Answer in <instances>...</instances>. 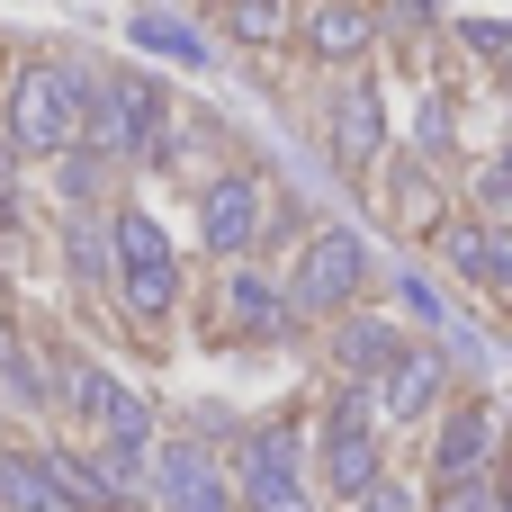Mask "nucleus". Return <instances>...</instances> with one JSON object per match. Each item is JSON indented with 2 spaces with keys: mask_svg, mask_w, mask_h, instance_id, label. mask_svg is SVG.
<instances>
[{
  "mask_svg": "<svg viewBox=\"0 0 512 512\" xmlns=\"http://www.w3.org/2000/svg\"><path fill=\"white\" fill-rule=\"evenodd\" d=\"M90 72L81 63H27L18 81H9V108H0V126H9V153H27V162H63L81 135H90Z\"/></svg>",
  "mask_w": 512,
  "mask_h": 512,
  "instance_id": "1",
  "label": "nucleus"
},
{
  "mask_svg": "<svg viewBox=\"0 0 512 512\" xmlns=\"http://www.w3.org/2000/svg\"><path fill=\"white\" fill-rule=\"evenodd\" d=\"M108 234H117V270H108L117 306H126L135 324H162V315L180 306V261H171V234H162L144 207H117V216H108Z\"/></svg>",
  "mask_w": 512,
  "mask_h": 512,
  "instance_id": "2",
  "label": "nucleus"
},
{
  "mask_svg": "<svg viewBox=\"0 0 512 512\" xmlns=\"http://www.w3.org/2000/svg\"><path fill=\"white\" fill-rule=\"evenodd\" d=\"M369 279H378L369 234H360V225H324V234L297 252V270H288V306H297V315H351Z\"/></svg>",
  "mask_w": 512,
  "mask_h": 512,
  "instance_id": "3",
  "label": "nucleus"
},
{
  "mask_svg": "<svg viewBox=\"0 0 512 512\" xmlns=\"http://www.w3.org/2000/svg\"><path fill=\"white\" fill-rule=\"evenodd\" d=\"M234 495H243V512H315V495H306V441L288 423H252L243 450H234Z\"/></svg>",
  "mask_w": 512,
  "mask_h": 512,
  "instance_id": "4",
  "label": "nucleus"
},
{
  "mask_svg": "<svg viewBox=\"0 0 512 512\" xmlns=\"http://www.w3.org/2000/svg\"><path fill=\"white\" fill-rule=\"evenodd\" d=\"M162 90L144 81V72H108L99 90H90V135L81 144H99L108 162H135V153H153L162 144Z\"/></svg>",
  "mask_w": 512,
  "mask_h": 512,
  "instance_id": "5",
  "label": "nucleus"
},
{
  "mask_svg": "<svg viewBox=\"0 0 512 512\" xmlns=\"http://www.w3.org/2000/svg\"><path fill=\"white\" fill-rule=\"evenodd\" d=\"M153 512H243L234 468L216 459V441H207V432H189V441H162V450H153Z\"/></svg>",
  "mask_w": 512,
  "mask_h": 512,
  "instance_id": "6",
  "label": "nucleus"
},
{
  "mask_svg": "<svg viewBox=\"0 0 512 512\" xmlns=\"http://www.w3.org/2000/svg\"><path fill=\"white\" fill-rule=\"evenodd\" d=\"M54 396H63V414L90 423L99 441H153V405H144L126 378H108L99 360H72V369L54 378Z\"/></svg>",
  "mask_w": 512,
  "mask_h": 512,
  "instance_id": "7",
  "label": "nucleus"
},
{
  "mask_svg": "<svg viewBox=\"0 0 512 512\" xmlns=\"http://www.w3.org/2000/svg\"><path fill=\"white\" fill-rule=\"evenodd\" d=\"M378 486V405L369 396H333L324 405V495L360 504Z\"/></svg>",
  "mask_w": 512,
  "mask_h": 512,
  "instance_id": "8",
  "label": "nucleus"
},
{
  "mask_svg": "<svg viewBox=\"0 0 512 512\" xmlns=\"http://www.w3.org/2000/svg\"><path fill=\"white\" fill-rule=\"evenodd\" d=\"M198 234H207V252L243 261V252L270 234V189H261L252 171H225V180H207V189H198Z\"/></svg>",
  "mask_w": 512,
  "mask_h": 512,
  "instance_id": "9",
  "label": "nucleus"
},
{
  "mask_svg": "<svg viewBox=\"0 0 512 512\" xmlns=\"http://www.w3.org/2000/svg\"><path fill=\"white\" fill-rule=\"evenodd\" d=\"M297 324V306H288V288L270 279V270H252V261H234V279L216 288V333H234V342H279Z\"/></svg>",
  "mask_w": 512,
  "mask_h": 512,
  "instance_id": "10",
  "label": "nucleus"
},
{
  "mask_svg": "<svg viewBox=\"0 0 512 512\" xmlns=\"http://www.w3.org/2000/svg\"><path fill=\"white\" fill-rule=\"evenodd\" d=\"M450 387V351H432V342H414L378 387H369V405H378V432H396V423H414V414H432V396Z\"/></svg>",
  "mask_w": 512,
  "mask_h": 512,
  "instance_id": "11",
  "label": "nucleus"
},
{
  "mask_svg": "<svg viewBox=\"0 0 512 512\" xmlns=\"http://www.w3.org/2000/svg\"><path fill=\"white\" fill-rule=\"evenodd\" d=\"M495 432H504V423H495V405H477V396H468V405H450V414H441V441H432V477H441V486L486 477Z\"/></svg>",
  "mask_w": 512,
  "mask_h": 512,
  "instance_id": "12",
  "label": "nucleus"
},
{
  "mask_svg": "<svg viewBox=\"0 0 512 512\" xmlns=\"http://www.w3.org/2000/svg\"><path fill=\"white\" fill-rule=\"evenodd\" d=\"M405 351H414V342H405L387 315H342V324H333V369H342V378H360V387H378Z\"/></svg>",
  "mask_w": 512,
  "mask_h": 512,
  "instance_id": "13",
  "label": "nucleus"
},
{
  "mask_svg": "<svg viewBox=\"0 0 512 512\" xmlns=\"http://www.w3.org/2000/svg\"><path fill=\"white\" fill-rule=\"evenodd\" d=\"M0 512H81L54 450H0Z\"/></svg>",
  "mask_w": 512,
  "mask_h": 512,
  "instance_id": "14",
  "label": "nucleus"
},
{
  "mask_svg": "<svg viewBox=\"0 0 512 512\" xmlns=\"http://www.w3.org/2000/svg\"><path fill=\"white\" fill-rule=\"evenodd\" d=\"M378 135H387V117H378V90H342L333 99V162H378Z\"/></svg>",
  "mask_w": 512,
  "mask_h": 512,
  "instance_id": "15",
  "label": "nucleus"
},
{
  "mask_svg": "<svg viewBox=\"0 0 512 512\" xmlns=\"http://www.w3.org/2000/svg\"><path fill=\"white\" fill-rule=\"evenodd\" d=\"M126 45L135 54H162V63H207V36L189 18H171V9H135L126 18Z\"/></svg>",
  "mask_w": 512,
  "mask_h": 512,
  "instance_id": "16",
  "label": "nucleus"
},
{
  "mask_svg": "<svg viewBox=\"0 0 512 512\" xmlns=\"http://www.w3.org/2000/svg\"><path fill=\"white\" fill-rule=\"evenodd\" d=\"M369 27H378V18H369L360 0H324V9L306 18V45H315L324 63H351V54H369Z\"/></svg>",
  "mask_w": 512,
  "mask_h": 512,
  "instance_id": "17",
  "label": "nucleus"
},
{
  "mask_svg": "<svg viewBox=\"0 0 512 512\" xmlns=\"http://www.w3.org/2000/svg\"><path fill=\"white\" fill-rule=\"evenodd\" d=\"M108 171H117V162H108L99 144H72V153L54 162V180H63V207H90V198L108 189Z\"/></svg>",
  "mask_w": 512,
  "mask_h": 512,
  "instance_id": "18",
  "label": "nucleus"
},
{
  "mask_svg": "<svg viewBox=\"0 0 512 512\" xmlns=\"http://www.w3.org/2000/svg\"><path fill=\"white\" fill-rule=\"evenodd\" d=\"M450 270H459L468 288L504 297V288H495V234H486V225H450Z\"/></svg>",
  "mask_w": 512,
  "mask_h": 512,
  "instance_id": "19",
  "label": "nucleus"
},
{
  "mask_svg": "<svg viewBox=\"0 0 512 512\" xmlns=\"http://www.w3.org/2000/svg\"><path fill=\"white\" fill-rule=\"evenodd\" d=\"M90 468H99V486H108L117 504H126V495H135L144 477H153V459H144V441H99V459H90Z\"/></svg>",
  "mask_w": 512,
  "mask_h": 512,
  "instance_id": "20",
  "label": "nucleus"
},
{
  "mask_svg": "<svg viewBox=\"0 0 512 512\" xmlns=\"http://www.w3.org/2000/svg\"><path fill=\"white\" fill-rule=\"evenodd\" d=\"M396 297H405V306H414V315H423L432 333H450V297H441V288H432L423 270H396Z\"/></svg>",
  "mask_w": 512,
  "mask_h": 512,
  "instance_id": "21",
  "label": "nucleus"
},
{
  "mask_svg": "<svg viewBox=\"0 0 512 512\" xmlns=\"http://www.w3.org/2000/svg\"><path fill=\"white\" fill-rule=\"evenodd\" d=\"M504 504V486H495V477H459V486H441V495H432V512H495Z\"/></svg>",
  "mask_w": 512,
  "mask_h": 512,
  "instance_id": "22",
  "label": "nucleus"
},
{
  "mask_svg": "<svg viewBox=\"0 0 512 512\" xmlns=\"http://www.w3.org/2000/svg\"><path fill=\"white\" fill-rule=\"evenodd\" d=\"M234 27L252 45H270V36H288V0H234Z\"/></svg>",
  "mask_w": 512,
  "mask_h": 512,
  "instance_id": "23",
  "label": "nucleus"
},
{
  "mask_svg": "<svg viewBox=\"0 0 512 512\" xmlns=\"http://www.w3.org/2000/svg\"><path fill=\"white\" fill-rule=\"evenodd\" d=\"M477 207H486L495 225H504V216H512V153H495V162L477 171Z\"/></svg>",
  "mask_w": 512,
  "mask_h": 512,
  "instance_id": "24",
  "label": "nucleus"
},
{
  "mask_svg": "<svg viewBox=\"0 0 512 512\" xmlns=\"http://www.w3.org/2000/svg\"><path fill=\"white\" fill-rule=\"evenodd\" d=\"M414 153H423V162L450 153V99H423V117H414Z\"/></svg>",
  "mask_w": 512,
  "mask_h": 512,
  "instance_id": "25",
  "label": "nucleus"
},
{
  "mask_svg": "<svg viewBox=\"0 0 512 512\" xmlns=\"http://www.w3.org/2000/svg\"><path fill=\"white\" fill-rule=\"evenodd\" d=\"M0 378H9V387H18V396H45V378H36V369H27V351H18V342H9V333H0Z\"/></svg>",
  "mask_w": 512,
  "mask_h": 512,
  "instance_id": "26",
  "label": "nucleus"
},
{
  "mask_svg": "<svg viewBox=\"0 0 512 512\" xmlns=\"http://www.w3.org/2000/svg\"><path fill=\"white\" fill-rule=\"evenodd\" d=\"M351 512H414V495H405V486H387V477H378V486H369V495H360V504Z\"/></svg>",
  "mask_w": 512,
  "mask_h": 512,
  "instance_id": "27",
  "label": "nucleus"
},
{
  "mask_svg": "<svg viewBox=\"0 0 512 512\" xmlns=\"http://www.w3.org/2000/svg\"><path fill=\"white\" fill-rule=\"evenodd\" d=\"M495 512H512V486H504V504H495Z\"/></svg>",
  "mask_w": 512,
  "mask_h": 512,
  "instance_id": "28",
  "label": "nucleus"
}]
</instances>
